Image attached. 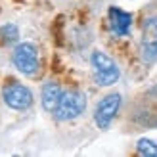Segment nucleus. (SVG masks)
<instances>
[{
  "instance_id": "obj_5",
  "label": "nucleus",
  "mask_w": 157,
  "mask_h": 157,
  "mask_svg": "<svg viewBox=\"0 0 157 157\" xmlns=\"http://www.w3.org/2000/svg\"><path fill=\"white\" fill-rule=\"evenodd\" d=\"M121 107V96L119 94H107L105 98L100 100V104L96 105V111H94V121L100 128H107L109 124L113 123L115 115L119 113Z\"/></svg>"
},
{
  "instance_id": "obj_8",
  "label": "nucleus",
  "mask_w": 157,
  "mask_h": 157,
  "mask_svg": "<svg viewBox=\"0 0 157 157\" xmlns=\"http://www.w3.org/2000/svg\"><path fill=\"white\" fill-rule=\"evenodd\" d=\"M61 96H63V90H61V86L58 82H46L42 86V107L46 109V111H52L58 107Z\"/></svg>"
},
{
  "instance_id": "obj_9",
  "label": "nucleus",
  "mask_w": 157,
  "mask_h": 157,
  "mask_svg": "<svg viewBox=\"0 0 157 157\" xmlns=\"http://www.w3.org/2000/svg\"><path fill=\"white\" fill-rule=\"evenodd\" d=\"M19 38V31L12 23H6L4 27H0V42L2 44H13Z\"/></svg>"
},
{
  "instance_id": "obj_4",
  "label": "nucleus",
  "mask_w": 157,
  "mask_h": 157,
  "mask_svg": "<svg viewBox=\"0 0 157 157\" xmlns=\"http://www.w3.org/2000/svg\"><path fill=\"white\" fill-rule=\"evenodd\" d=\"M2 100L8 107L23 111L33 104V92L19 82H10L2 88Z\"/></svg>"
},
{
  "instance_id": "obj_6",
  "label": "nucleus",
  "mask_w": 157,
  "mask_h": 157,
  "mask_svg": "<svg viewBox=\"0 0 157 157\" xmlns=\"http://www.w3.org/2000/svg\"><path fill=\"white\" fill-rule=\"evenodd\" d=\"M140 52H142L144 61H147V63L157 59V17H150L144 21Z\"/></svg>"
},
{
  "instance_id": "obj_10",
  "label": "nucleus",
  "mask_w": 157,
  "mask_h": 157,
  "mask_svg": "<svg viewBox=\"0 0 157 157\" xmlns=\"http://www.w3.org/2000/svg\"><path fill=\"white\" fill-rule=\"evenodd\" d=\"M136 150L144 157H157V142H153L150 138H142V140H138Z\"/></svg>"
},
{
  "instance_id": "obj_2",
  "label": "nucleus",
  "mask_w": 157,
  "mask_h": 157,
  "mask_svg": "<svg viewBox=\"0 0 157 157\" xmlns=\"http://www.w3.org/2000/svg\"><path fill=\"white\" fill-rule=\"evenodd\" d=\"M92 67H94V78H96V82L100 86H111L121 77L117 63L104 52L92 54Z\"/></svg>"
},
{
  "instance_id": "obj_1",
  "label": "nucleus",
  "mask_w": 157,
  "mask_h": 157,
  "mask_svg": "<svg viewBox=\"0 0 157 157\" xmlns=\"http://www.w3.org/2000/svg\"><path fill=\"white\" fill-rule=\"evenodd\" d=\"M84 109H86V96L78 90H69L63 92L58 107L54 109V117L58 121H71L77 119L78 115H82Z\"/></svg>"
},
{
  "instance_id": "obj_7",
  "label": "nucleus",
  "mask_w": 157,
  "mask_h": 157,
  "mask_svg": "<svg viewBox=\"0 0 157 157\" xmlns=\"http://www.w3.org/2000/svg\"><path fill=\"white\" fill-rule=\"evenodd\" d=\"M107 17H109V27H111L113 35H117V36H127L130 33L132 15L128 12H123L121 8L111 6L107 10Z\"/></svg>"
},
{
  "instance_id": "obj_3",
  "label": "nucleus",
  "mask_w": 157,
  "mask_h": 157,
  "mask_svg": "<svg viewBox=\"0 0 157 157\" xmlns=\"http://www.w3.org/2000/svg\"><path fill=\"white\" fill-rule=\"evenodd\" d=\"M12 59L19 73L27 75V77H35L38 73V67H40V63H38V50L31 42H21L15 46Z\"/></svg>"
}]
</instances>
